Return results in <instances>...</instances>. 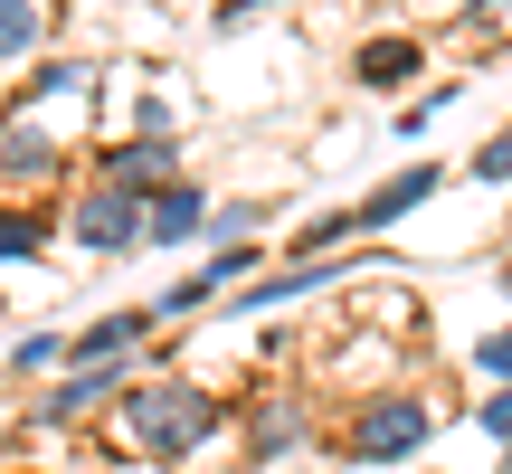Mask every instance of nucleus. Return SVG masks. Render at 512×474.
I'll list each match as a JSON object with an SVG mask.
<instances>
[{
  "label": "nucleus",
  "instance_id": "11",
  "mask_svg": "<svg viewBox=\"0 0 512 474\" xmlns=\"http://www.w3.org/2000/svg\"><path fill=\"white\" fill-rule=\"evenodd\" d=\"M29 29H38L29 0H0V48H29Z\"/></svg>",
  "mask_w": 512,
  "mask_h": 474
},
{
  "label": "nucleus",
  "instance_id": "14",
  "mask_svg": "<svg viewBox=\"0 0 512 474\" xmlns=\"http://www.w3.org/2000/svg\"><path fill=\"white\" fill-rule=\"evenodd\" d=\"M475 171H484V181H512V133H503V143H484V152H475Z\"/></svg>",
  "mask_w": 512,
  "mask_h": 474
},
{
  "label": "nucleus",
  "instance_id": "7",
  "mask_svg": "<svg viewBox=\"0 0 512 474\" xmlns=\"http://www.w3.org/2000/svg\"><path fill=\"white\" fill-rule=\"evenodd\" d=\"M427 190H437V162H418V171H399V181H380V190L361 200V228H380V219H408V209H418Z\"/></svg>",
  "mask_w": 512,
  "mask_h": 474
},
{
  "label": "nucleus",
  "instance_id": "9",
  "mask_svg": "<svg viewBox=\"0 0 512 474\" xmlns=\"http://www.w3.org/2000/svg\"><path fill=\"white\" fill-rule=\"evenodd\" d=\"M408 67H418V48H408V38H370L351 76H361V86H408Z\"/></svg>",
  "mask_w": 512,
  "mask_h": 474
},
{
  "label": "nucleus",
  "instance_id": "4",
  "mask_svg": "<svg viewBox=\"0 0 512 474\" xmlns=\"http://www.w3.org/2000/svg\"><path fill=\"white\" fill-rule=\"evenodd\" d=\"M152 332V313H105V323H86L76 332V370H105V361H124L133 342Z\"/></svg>",
  "mask_w": 512,
  "mask_h": 474
},
{
  "label": "nucleus",
  "instance_id": "13",
  "mask_svg": "<svg viewBox=\"0 0 512 474\" xmlns=\"http://www.w3.org/2000/svg\"><path fill=\"white\" fill-rule=\"evenodd\" d=\"M475 370H494V380H512V332H494V342H475Z\"/></svg>",
  "mask_w": 512,
  "mask_h": 474
},
{
  "label": "nucleus",
  "instance_id": "15",
  "mask_svg": "<svg viewBox=\"0 0 512 474\" xmlns=\"http://www.w3.org/2000/svg\"><path fill=\"white\" fill-rule=\"evenodd\" d=\"M484 427H494V437H512V389H503V399H484Z\"/></svg>",
  "mask_w": 512,
  "mask_h": 474
},
{
  "label": "nucleus",
  "instance_id": "1",
  "mask_svg": "<svg viewBox=\"0 0 512 474\" xmlns=\"http://www.w3.org/2000/svg\"><path fill=\"white\" fill-rule=\"evenodd\" d=\"M209 427H219V408L200 389H133V446H152V456H190Z\"/></svg>",
  "mask_w": 512,
  "mask_h": 474
},
{
  "label": "nucleus",
  "instance_id": "10",
  "mask_svg": "<svg viewBox=\"0 0 512 474\" xmlns=\"http://www.w3.org/2000/svg\"><path fill=\"white\" fill-rule=\"evenodd\" d=\"M38 247H48L38 219H0V256H38Z\"/></svg>",
  "mask_w": 512,
  "mask_h": 474
},
{
  "label": "nucleus",
  "instance_id": "12",
  "mask_svg": "<svg viewBox=\"0 0 512 474\" xmlns=\"http://www.w3.org/2000/svg\"><path fill=\"white\" fill-rule=\"evenodd\" d=\"M48 162H57V152L38 143V133H10V171H48Z\"/></svg>",
  "mask_w": 512,
  "mask_h": 474
},
{
  "label": "nucleus",
  "instance_id": "5",
  "mask_svg": "<svg viewBox=\"0 0 512 474\" xmlns=\"http://www.w3.org/2000/svg\"><path fill=\"white\" fill-rule=\"evenodd\" d=\"M105 171H114V190H124V200H143L152 181L171 190V143H162V133H143V143H124V152H114Z\"/></svg>",
  "mask_w": 512,
  "mask_h": 474
},
{
  "label": "nucleus",
  "instance_id": "2",
  "mask_svg": "<svg viewBox=\"0 0 512 474\" xmlns=\"http://www.w3.org/2000/svg\"><path fill=\"white\" fill-rule=\"evenodd\" d=\"M427 446V408L418 399H380L361 418V446H351V456H370V465H399V456H418Z\"/></svg>",
  "mask_w": 512,
  "mask_h": 474
},
{
  "label": "nucleus",
  "instance_id": "3",
  "mask_svg": "<svg viewBox=\"0 0 512 474\" xmlns=\"http://www.w3.org/2000/svg\"><path fill=\"white\" fill-rule=\"evenodd\" d=\"M76 237H86V247H133V237H143V200H124V190H95V200L76 209Z\"/></svg>",
  "mask_w": 512,
  "mask_h": 474
},
{
  "label": "nucleus",
  "instance_id": "8",
  "mask_svg": "<svg viewBox=\"0 0 512 474\" xmlns=\"http://www.w3.org/2000/svg\"><path fill=\"white\" fill-rule=\"evenodd\" d=\"M114 389H124V370H114V361H105V370H76V380H57V389H48V418H86V408H95V399H114Z\"/></svg>",
  "mask_w": 512,
  "mask_h": 474
},
{
  "label": "nucleus",
  "instance_id": "6",
  "mask_svg": "<svg viewBox=\"0 0 512 474\" xmlns=\"http://www.w3.org/2000/svg\"><path fill=\"white\" fill-rule=\"evenodd\" d=\"M209 219H200V190H181V181H171V190H152V200H143V237H162V247H181V237H200Z\"/></svg>",
  "mask_w": 512,
  "mask_h": 474
},
{
  "label": "nucleus",
  "instance_id": "16",
  "mask_svg": "<svg viewBox=\"0 0 512 474\" xmlns=\"http://www.w3.org/2000/svg\"><path fill=\"white\" fill-rule=\"evenodd\" d=\"M247 10H266V0H228V10H219V19H247Z\"/></svg>",
  "mask_w": 512,
  "mask_h": 474
}]
</instances>
